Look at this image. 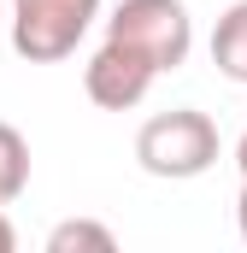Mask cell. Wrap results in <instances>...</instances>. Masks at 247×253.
<instances>
[{
	"label": "cell",
	"mask_w": 247,
	"mask_h": 253,
	"mask_svg": "<svg viewBox=\"0 0 247 253\" xmlns=\"http://www.w3.org/2000/svg\"><path fill=\"white\" fill-rule=\"evenodd\" d=\"M224 141L218 124L200 112V106H171V112H153L147 124L135 129V165L147 177H165V183H188V177H206L218 165Z\"/></svg>",
	"instance_id": "cell-1"
},
{
	"label": "cell",
	"mask_w": 247,
	"mask_h": 253,
	"mask_svg": "<svg viewBox=\"0 0 247 253\" xmlns=\"http://www.w3.org/2000/svg\"><path fill=\"white\" fill-rule=\"evenodd\" d=\"M106 36L147 53L153 71H177L194 53V18L183 0H118L106 18Z\"/></svg>",
	"instance_id": "cell-2"
},
{
	"label": "cell",
	"mask_w": 247,
	"mask_h": 253,
	"mask_svg": "<svg viewBox=\"0 0 247 253\" xmlns=\"http://www.w3.org/2000/svg\"><path fill=\"white\" fill-rule=\"evenodd\" d=\"M100 0H12V47L30 65H59L77 53Z\"/></svg>",
	"instance_id": "cell-3"
},
{
	"label": "cell",
	"mask_w": 247,
	"mask_h": 253,
	"mask_svg": "<svg viewBox=\"0 0 247 253\" xmlns=\"http://www.w3.org/2000/svg\"><path fill=\"white\" fill-rule=\"evenodd\" d=\"M153 59L147 53H135V47H124V42H100L94 47V59L82 65V94L100 106V112H129V106H141L147 100V88H153Z\"/></svg>",
	"instance_id": "cell-4"
},
{
	"label": "cell",
	"mask_w": 247,
	"mask_h": 253,
	"mask_svg": "<svg viewBox=\"0 0 247 253\" xmlns=\"http://www.w3.org/2000/svg\"><path fill=\"white\" fill-rule=\"evenodd\" d=\"M212 65H218V77L247 88V0L224 6V18L212 24Z\"/></svg>",
	"instance_id": "cell-5"
},
{
	"label": "cell",
	"mask_w": 247,
	"mask_h": 253,
	"mask_svg": "<svg viewBox=\"0 0 247 253\" xmlns=\"http://www.w3.org/2000/svg\"><path fill=\"white\" fill-rule=\"evenodd\" d=\"M24 189H30V141L18 124L0 118V206H12Z\"/></svg>",
	"instance_id": "cell-6"
},
{
	"label": "cell",
	"mask_w": 247,
	"mask_h": 253,
	"mask_svg": "<svg viewBox=\"0 0 247 253\" xmlns=\"http://www.w3.org/2000/svg\"><path fill=\"white\" fill-rule=\"evenodd\" d=\"M112 248H118V236L94 218H65L47 230V253H112Z\"/></svg>",
	"instance_id": "cell-7"
},
{
	"label": "cell",
	"mask_w": 247,
	"mask_h": 253,
	"mask_svg": "<svg viewBox=\"0 0 247 253\" xmlns=\"http://www.w3.org/2000/svg\"><path fill=\"white\" fill-rule=\"evenodd\" d=\"M18 248V230H12V218H6V206H0V253Z\"/></svg>",
	"instance_id": "cell-8"
},
{
	"label": "cell",
	"mask_w": 247,
	"mask_h": 253,
	"mask_svg": "<svg viewBox=\"0 0 247 253\" xmlns=\"http://www.w3.org/2000/svg\"><path fill=\"white\" fill-rule=\"evenodd\" d=\"M236 230H242V242H247V183H242V194H236Z\"/></svg>",
	"instance_id": "cell-9"
},
{
	"label": "cell",
	"mask_w": 247,
	"mask_h": 253,
	"mask_svg": "<svg viewBox=\"0 0 247 253\" xmlns=\"http://www.w3.org/2000/svg\"><path fill=\"white\" fill-rule=\"evenodd\" d=\"M236 171H242V183H247V129H242V141H236Z\"/></svg>",
	"instance_id": "cell-10"
}]
</instances>
